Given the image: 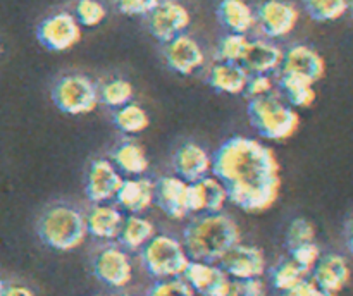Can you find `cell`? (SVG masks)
Here are the masks:
<instances>
[{
    "label": "cell",
    "instance_id": "cell-1",
    "mask_svg": "<svg viewBox=\"0 0 353 296\" xmlns=\"http://www.w3.org/2000/svg\"><path fill=\"white\" fill-rule=\"evenodd\" d=\"M212 176L226 188L228 202L248 213L271 209L281 189L276 154L254 138L224 141L212 155Z\"/></svg>",
    "mask_w": 353,
    "mask_h": 296
},
{
    "label": "cell",
    "instance_id": "cell-2",
    "mask_svg": "<svg viewBox=\"0 0 353 296\" xmlns=\"http://www.w3.org/2000/svg\"><path fill=\"white\" fill-rule=\"evenodd\" d=\"M241 241L238 224L226 213L195 217L183 233V246L190 260L217 264L224 253Z\"/></svg>",
    "mask_w": 353,
    "mask_h": 296
},
{
    "label": "cell",
    "instance_id": "cell-3",
    "mask_svg": "<svg viewBox=\"0 0 353 296\" xmlns=\"http://www.w3.org/2000/svg\"><path fill=\"white\" fill-rule=\"evenodd\" d=\"M38 234L47 246L59 251H71L81 246L88 234L86 217L69 205H54L40 217Z\"/></svg>",
    "mask_w": 353,
    "mask_h": 296
},
{
    "label": "cell",
    "instance_id": "cell-4",
    "mask_svg": "<svg viewBox=\"0 0 353 296\" xmlns=\"http://www.w3.org/2000/svg\"><path fill=\"white\" fill-rule=\"evenodd\" d=\"M247 114L252 127L272 141L288 140L300 127L299 112L272 95L250 98Z\"/></svg>",
    "mask_w": 353,
    "mask_h": 296
},
{
    "label": "cell",
    "instance_id": "cell-5",
    "mask_svg": "<svg viewBox=\"0 0 353 296\" xmlns=\"http://www.w3.org/2000/svg\"><path fill=\"white\" fill-rule=\"evenodd\" d=\"M141 262L150 275L161 279L183 277L190 264L181 241L168 236L155 234L143 248H141Z\"/></svg>",
    "mask_w": 353,
    "mask_h": 296
},
{
    "label": "cell",
    "instance_id": "cell-6",
    "mask_svg": "<svg viewBox=\"0 0 353 296\" xmlns=\"http://www.w3.org/2000/svg\"><path fill=\"white\" fill-rule=\"evenodd\" d=\"M52 102L69 116L90 114L99 105V88L83 74L62 76L52 88Z\"/></svg>",
    "mask_w": 353,
    "mask_h": 296
},
{
    "label": "cell",
    "instance_id": "cell-7",
    "mask_svg": "<svg viewBox=\"0 0 353 296\" xmlns=\"http://www.w3.org/2000/svg\"><path fill=\"white\" fill-rule=\"evenodd\" d=\"M148 16V31L161 43L183 34L192 23L188 9L178 0H161Z\"/></svg>",
    "mask_w": 353,
    "mask_h": 296
},
{
    "label": "cell",
    "instance_id": "cell-8",
    "mask_svg": "<svg viewBox=\"0 0 353 296\" xmlns=\"http://www.w3.org/2000/svg\"><path fill=\"white\" fill-rule=\"evenodd\" d=\"M81 24L69 12H57L41 21L37 28V38L52 52H65L81 40Z\"/></svg>",
    "mask_w": 353,
    "mask_h": 296
},
{
    "label": "cell",
    "instance_id": "cell-9",
    "mask_svg": "<svg viewBox=\"0 0 353 296\" xmlns=\"http://www.w3.org/2000/svg\"><path fill=\"white\" fill-rule=\"evenodd\" d=\"M257 26L268 38H285L295 30L300 12L286 0H265L255 10Z\"/></svg>",
    "mask_w": 353,
    "mask_h": 296
},
{
    "label": "cell",
    "instance_id": "cell-10",
    "mask_svg": "<svg viewBox=\"0 0 353 296\" xmlns=\"http://www.w3.org/2000/svg\"><path fill=\"white\" fill-rule=\"evenodd\" d=\"M93 274L110 288H124L133 279V265L121 246H105L93 258Z\"/></svg>",
    "mask_w": 353,
    "mask_h": 296
},
{
    "label": "cell",
    "instance_id": "cell-11",
    "mask_svg": "<svg viewBox=\"0 0 353 296\" xmlns=\"http://www.w3.org/2000/svg\"><path fill=\"white\" fill-rule=\"evenodd\" d=\"M231 279H259L265 272V257L254 244H234L217 262Z\"/></svg>",
    "mask_w": 353,
    "mask_h": 296
},
{
    "label": "cell",
    "instance_id": "cell-12",
    "mask_svg": "<svg viewBox=\"0 0 353 296\" xmlns=\"http://www.w3.org/2000/svg\"><path fill=\"white\" fill-rule=\"evenodd\" d=\"M190 182L178 176H164L154 182V202L168 217L181 220L190 215Z\"/></svg>",
    "mask_w": 353,
    "mask_h": 296
},
{
    "label": "cell",
    "instance_id": "cell-13",
    "mask_svg": "<svg viewBox=\"0 0 353 296\" xmlns=\"http://www.w3.org/2000/svg\"><path fill=\"white\" fill-rule=\"evenodd\" d=\"M124 178L117 171L112 162L105 158H97L90 164L88 174H86V196L92 203H107L116 198Z\"/></svg>",
    "mask_w": 353,
    "mask_h": 296
},
{
    "label": "cell",
    "instance_id": "cell-14",
    "mask_svg": "<svg viewBox=\"0 0 353 296\" xmlns=\"http://www.w3.org/2000/svg\"><path fill=\"white\" fill-rule=\"evenodd\" d=\"M183 277L193 291L202 296H226L231 286L230 275L219 265L207 262L190 260Z\"/></svg>",
    "mask_w": 353,
    "mask_h": 296
},
{
    "label": "cell",
    "instance_id": "cell-15",
    "mask_svg": "<svg viewBox=\"0 0 353 296\" xmlns=\"http://www.w3.org/2000/svg\"><path fill=\"white\" fill-rule=\"evenodd\" d=\"M164 59L169 67L183 76H190L205 62L202 47L195 38L183 33L164 43Z\"/></svg>",
    "mask_w": 353,
    "mask_h": 296
},
{
    "label": "cell",
    "instance_id": "cell-16",
    "mask_svg": "<svg viewBox=\"0 0 353 296\" xmlns=\"http://www.w3.org/2000/svg\"><path fill=\"white\" fill-rule=\"evenodd\" d=\"M283 74H295L316 85L326 74V62L314 48L307 45H293L285 52L281 64Z\"/></svg>",
    "mask_w": 353,
    "mask_h": 296
},
{
    "label": "cell",
    "instance_id": "cell-17",
    "mask_svg": "<svg viewBox=\"0 0 353 296\" xmlns=\"http://www.w3.org/2000/svg\"><path fill=\"white\" fill-rule=\"evenodd\" d=\"M172 165L178 178L183 181L199 182L200 179L209 176V172H212V157L199 143L188 141L176 150Z\"/></svg>",
    "mask_w": 353,
    "mask_h": 296
},
{
    "label": "cell",
    "instance_id": "cell-18",
    "mask_svg": "<svg viewBox=\"0 0 353 296\" xmlns=\"http://www.w3.org/2000/svg\"><path fill=\"white\" fill-rule=\"evenodd\" d=\"M285 52L269 40H250L240 65L248 74H271L283 64Z\"/></svg>",
    "mask_w": 353,
    "mask_h": 296
},
{
    "label": "cell",
    "instance_id": "cell-19",
    "mask_svg": "<svg viewBox=\"0 0 353 296\" xmlns=\"http://www.w3.org/2000/svg\"><path fill=\"white\" fill-rule=\"evenodd\" d=\"M190 213L221 212L228 202V191L216 176H205L199 182H190Z\"/></svg>",
    "mask_w": 353,
    "mask_h": 296
},
{
    "label": "cell",
    "instance_id": "cell-20",
    "mask_svg": "<svg viewBox=\"0 0 353 296\" xmlns=\"http://www.w3.org/2000/svg\"><path fill=\"white\" fill-rule=\"evenodd\" d=\"M310 279L324 291L338 295L350 281V267L341 255H321L310 272Z\"/></svg>",
    "mask_w": 353,
    "mask_h": 296
},
{
    "label": "cell",
    "instance_id": "cell-21",
    "mask_svg": "<svg viewBox=\"0 0 353 296\" xmlns=\"http://www.w3.org/2000/svg\"><path fill=\"white\" fill-rule=\"evenodd\" d=\"M121 209L130 213H141L154 203V181L138 176L124 179L116 195Z\"/></svg>",
    "mask_w": 353,
    "mask_h": 296
},
{
    "label": "cell",
    "instance_id": "cell-22",
    "mask_svg": "<svg viewBox=\"0 0 353 296\" xmlns=\"http://www.w3.org/2000/svg\"><path fill=\"white\" fill-rule=\"evenodd\" d=\"M216 14L228 33L247 34L257 26L255 10L245 0H221Z\"/></svg>",
    "mask_w": 353,
    "mask_h": 296
},
{
    "label": "cell",
    "instance_id": "cell-23",
    "mask_svg": "<svg viewBox=\"0 0 353 296\" xmlns=\"http://www.w3.org/2000/svg\"><path fill=\"white\" fill-rule=\"evenodd\" d=\"M124 224V215L119 209L109 203H97L86 215L88 234L99 240H116Z\"/></svg>",
    "mask_w": 353,
    "mask_h": 296
},
{
    "label": "cell",
    "instance_id": "cell-24",
    "mask_svg": "<svg viewBox=\"0 0 353 296\" xmlns=\"http://www.w3.org/2000/svg\"><path fill=\"white\" fill-rule=\"evenodd\" d=\"M248 78H250V74L240 64L223 61H217L210 67L209 74H207L209 85L216 92L228 93V95H241V93H245Z\"/></svg>",
    "mask_w": 353,
    "mask_h": 296
},
{
    "label": "cell",
    "instance_id": "cell-25",
    "mask_svg": "<svg viewBox=\"0 0 353 296\" xmlns=\"http://www.w3.org/2000/svg\"><path fill=\"white\" fill-rule=\"evenodd\" d=\"M114 162L117 171L121 174L131 176V178H138V176H143L148 171V157L145 154L143 147L134 141H124L119 147L116 148L112 155Z\"/></svg>",
    "mask_w": 353,
    "mask_h": 296
},
{
    "label": "cell",
    "instance_id": "cell-26",
    "mask_svg": "<svg viewBox=\"0 0 353 296\" xmlns=\"http://www.w3.org/2000/svg\"><path fill=\"white\" fill-rule=\"evenodd\" d=\"M155 236L154 224L148 219H143L138 213H131L130 217L124 219L121 233L117 236L121 246L126 250H140L143 248L152 237Z\"/></svg>",
    "mask_w": 353,
    "mask_h": 296
},
{
    "label": "cell",
    "instance_id": "cell-27",
    "mask_svg": "<svg viewBox=\"0 0 353 296\" xmlns=\"http://www.w3.org/2000/svg\"><path fill=\"white\" fill-rule=\"evenodd\" d=\"M279 89L285 95V98L292 103L293 107H310L316 102V89L314 83L305 78H300L295 74H283L279 76L278 81Z\"/></svg>",
    "mask_w": 353,
    "mask_h": 296
},
{
    "label": "cell",
    "instance_id": "cell-28",
    "mask_svg": "<svg viewBox=\"0 0 353 296\" xmlns=\"http://www.w3.org/2000/svg\"><path fill=\"white\" fill-rule=\"evenodd\" d=\"M114 124L117 126V129L123 131L128 134H137L141 133L148 127L150 124V117H148L147 110L143 107H140L138 103H126V105L116 109L114 114Z\"/></svg>",
    "mask_w": 353,
    "mask_h": 296
},
{
    "label": "cell",
    "instance_id": "cell-29",
    "mask_svg": "<svg viewBox=\"0 0 353 296\" xmlns=\"http://www.w3.org/2000/svg\"><path fill=\"white\" fill-rule=\"evenodd\" d=\"M310 275V272H307L305 268L300 267L292 257L288 260H283L281 264L276 265L271 271V281L272 286L279 291H288V289L295 288L296 284L307 279Z\"/></svg>",
    "mask_w": 353,
    "mask_h": 296
},
{
    "label": "cell",
    "instance_id": "cell-30",
    "mask_svg": "<svg viewBox=\"0 0 353 296\" xmlns=\"http://www.w3.org/2000/svg\"><path fill=\"white\" fill-rule=\"evenodd\" d=\"M133 93L134 88L128 79H110V81L103 83L102 88L99 89V102H102L107 107H112V109H119V107L131 102Z\"/></svg>",
    "mask_w": 353,
    "mask_h": 296
},
{
    "label": "cell",
    "instance_id": "cell-31",
    "mask_svg": "<svg viewBox=\"0 0 353 296\" xmlns=\"http://www.w3.org/2000/svg\"><path fill=\"white\" fill-rule=\"evenodd\" d=\"M303 7L307 14L319 23L336 21L348 12L347 0H303Z\"/></svg>",
    "mask_w": 353,
    "mask_h": 296
},
{
    "label": "cell",
    "instance_id": "cell-32",
    "mask_svg": "<svg viewBox=\"0 0 353 296\" xmlns=\"http://www.w3.org/2000/svg\"><path fill=\"white\" fill-rule=\"evenodd\" d=\"M248 38L247 34H236V33H228L226 36L221 38L219 45H217V59L223 62H234L240 64L243 59L245 50L248 47Z\"/></svg>",
    "mask_w": 353,
    "mask_h": 296
},
{
    "label": "cell",
    "instance_id": "cell-33",
    "mask_svg": "<svg viewBox=\"0 0 353 296\" xmlns=\"http://www.w3.org/2000/svg\"><path fill=\"white\" fill-rule=\"evenodd\" d=\"M74 17L85 28L99 26L107 17V9L99 0H78Z\"/></svg>",
    "mask_w": 353,
    "mask_h": 296
},
{
    "label": "cell",
    "instance_id": "cell-34",
    "mask_svg": "<svg viewBox=\"0 0 353 296\" xmlns=\"http://www.w3.org/2000/svg\"><path fill=\"white\" fill-rule=\"evenodd\" d=\"M314 240H316V227L310 220L299 217L288 226V231H286V246H288V250L302 246L305 243H312Z\"/></svg>",
    "mask_w": 353,
    "mask_h": 296
},
{
    "label": "cell",
    "instance_id": "cell-35",
    "mask_svg": "<svg viewBox=\"0 0 353 296\" xmlns=\"http://www.w3.org/2000/svg\"><path fill=\"white\" fill-rule=\"evenodd\" d=\"M147 296H195L192 286L181 277L161 279L150 288Z\"/></svg>",
    "mask_w": 353,
    "mask_h": 296
},
{
    "label": "cell",
    "instance_id": "cell-36",
    "mask_svg": "<svg viewBox=\"0 0 353 296\" xmlns=\"http://www.w3.org/2000/svg\"><path fill=\"white\" fill-rule=\"evenodd\" d=\"M290 257H292L300 267L305 268L307 272H312L317 260L321 258V250L316 244V241H312V243H305L302 244V246H296L293 248V250H290Z\"/></svg>",
    "mask_w": 353,
    "mask_h": 296
},
{
    "label": "cell",
    "instance_id": "cell-37",
    "mask_svg": "<svg viewBox=\"0 0 353 296\" xmlns=\"http://www.w3.org/2000/svg\"><path fill=\"white\" fill-rule=\"evenodd\" d=\"M226 296H265L261 279H231Z\"/></svg>",
    "mask_w": 353,
    "mask_h": 296
},
{
    "label": "cell",
    "instance_id": "cell-38",
    "mask_svg": "<svg viewBox=\"0 0 353 296\" xmlns=\"http://www.w3.org/2000/svg\"><path fill=\"white\" fill-rule=\"evenodd\" d=\"M161 0H112L116 9L126 16H147Z\"/></svg>",
    "mask_w": 353,
    "mask_h": 296
},
{
    "label": "cell",
    "instance_id": "cell-39",
    "mask_svg": "<svg viewBox=\"0 0 353 296\" xmlns=\"http://www.w3.org/2000/svg\"><path fill=\"white\" fill-rule=\"evenodd\" d=\"M272 88H274V83L269 74H250L245 93L250 98H257V96L271 95Z\"/></svg>",
    "mask_w": 353,
    "mask_h": 296
},
{
    "label": "cell",
    "instance_id": "cell-40",
    "mask_svg": "<svg viewBox=\"0 0 353 296\" xmlns=\"http://www.w3.org/2000/svg\"><path fill=\"white\" fill-rule=\"evenodd\" d=\"M2 296H37L30 288L21 284H10L3 288Z\"/></svg>",
    "mask_w": 353,
    "mask_h": 296
},
{
    "label": "cell",
    "instance_id": "cell-41",
    "mask_svg": "<svg viewBox=\"0 0 353 296\" xmlns=\"http://www.w3.org/2000/svg\"><path fill=\"white\" fill-rule=\"evenodd\" d=\"M345 243H347L348 251L353 255V213L348 217L347 224H345Z\"/></svg>",
    "mask_w": 353,
    "mask_h": 296
},
{
    "label": "cell",
    "instance_id": "cell-42",
    "mask_svg": "<svg viewBox=\"0 0 353 296\" xmlns=\"http://www.w3.org/2000/svg\"><path fill=\"white\" fill-rule=\"evenodd\" d=\"M348 3V12H350V16L353 17V0H347Z\"/></svg>",
    "mask_w": 353,
    "mask_h": 296
},
{
    "label": "cell",
    "instance_id": "cell-43",
    "mask_svg": "<svg viewBox=\"0 0 353 296\" xmlns=\"http://www.w3.org/2000/svg\"><path fill=\"white\" fill-rule=\"evenodd\" d=\"M3 288H6V284H3V281H2V279H0V296H2Z\"/></svg>",
    "mask_w": 353,
    "mask_h": 296
},
{
    "label": "cell",
    "instance_id": "cell-44",
    "mask_svg": "<svg viewBox=\"0 0 353 296\" xmlns=\"http://www.w3.org/2000/svg\"><path fill=\"white\" fill-rule=\"evenodd\" d=\"M119 296H131V295H119Z\"/></svg>",
    "mask_w": 353,
    "mask_h": 296
}]
</instances>
